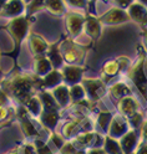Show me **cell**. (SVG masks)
Masks as SVG:
<instances>
[{
	"label": "cell",
	"instance_id": "14",
	"mask_svg": "<svg viewBox=\"0 0 147 154\" xmlns=\"http://www.w3.org/2000/svg\"><path fill=\"white\" fill-rule=\"evenodd\" d=\"M82 69L77 66H66L62 70L61 75H62V80L66 81L70 85H79V82L82 79Z\"/></svg>",
	"mask_w": 147,
	"mask_h": 154
},
{
	"label": "cell",
	"instance_id": "21",
	"mask_svg": "<svg viewBox=\"0 0 147 154\" xmlns=\"http://www.w3.org/2000/svg\"><path fill=\"white\" fill-rule=\"evenodd\" d=\"M102 149L106 152V154H123L121 146H120V142L109 136H105L104 138Z\"/></svg>",
	"mask_w": 147,
	"mask_h": 154
},
{
	"label": "cell",
	"instance_id": "6",
	"mask_svg": "<svg viewBox=\"0 0 147 154\" xmlns=\"http://www.w3.org/2000/svg\"><path fill=\"white\" fill-rule=\"evenodd\" d=\"M100 138V134L96 133L94 131H89V132H81L79 134L70 139L74 146L76 147L77 150H81V149H89V148H97L96 146V139Z\"/></svg>",
	"mask_w": 147,
	"mask_h": 154
},
{
	"label": "cell",
	"instance_id": "18",
	"mask_svg": "<svg viewBox=\"0 0 147 154\" xmlns=\"http://www.w3.org/2000/svg\"><path fill=\"white\" fill-rule=\"evenodd\" d=\"M30 47L34 54L39 55V56H43L45 54L49 52V45L47 42L44 40L43 37L37 36V35H31L30 36Z\"/></svg>",
	"mask_w": 147,
	"mask_h": 154
},
{
	"label": "cell",
	"instance_id": "20",
	"mask_svg": "<svg viewBox=\"0 0 147 154\" xmlns=\"http://www.w3.org/2000/svg\"><path fill=\"white\" fill-rule=\"evenodd\" d=\"M82 55H84V52L74 45H69V47L62 50V59H65L69 63H74V62L80 61L82 59Z\"/></svg>",
	"mask_w": 147,
	"mask_h": 154
},
{
	"label": "cell",
	"instance_id": "10",
	"mask_svg": "<svg viewBox=\"0 0 147 154\" xmlns=\"http://www.w3.org/2000/svg\"><path fill=\"white\" fill-rule=\"evenodd\" d=\"M87 117H85V116H82V117H79L76 118L71 122H67L64 124V127L61 129V136L66 139V140H70L72 139L76 134H79L82 132V128L85 126V123L87 122Z\"/></svg>",
	"mask_w": 147,
	"mask_h": 154
},
{
	"label": "cell",
	"instance_id": "19",
	"mask_svg": "<svg viewBox=\"0 0 147 154\" xmlns=\"http://www.w3.org/2000/svg\"><path fill=\"white\" fill-rule=\"evenodd\" d=\"M2 11L6 16H14V15L21 14L24 11L23 0H8Z\"/></svg>",
	"mask_w": 147,
	"mask_h": 154
},
{
	"label": "cell",
	"instance_id": "39",
	"mask_svg": "<svg viewBox=\"0 0 147 154\" xmlns=\"http://www.w3.org/2000/svg\"><path fill=\"white\" fill-rule=\"evenodd\" d=\"M135 154H147V143H139Z\"/></svg>",
	"mask_w": 147,
	"mask_h": 154
},
{
	"label": "cell",
	"instance_id": "38",
	"mask_svg": "<svg viewBox=\"0 0 147 154\" xmlns=\"http://www.w3.org/2000/svg\"><path fill=\"white\" fill-rule=\"evenodd\" d=\"M9 102H10L9 94L5 91H0V106H3V107H8Z\"/></svg>",
	"mask_w": 147,
	"mask_h": 154
},
{
	"label": "cell",
	"instance_id": "5",
	"mask_svg": "<svg viewBox=\"0 0 147 154\" xmlns=\"http://www.w3.org/2000/svg\"><path fill=\"white\" fill-rule=\"evenodd\" d=\"M130 129H131V127H130L129 121H127L125 117H122L121 114H115L112 117V121L110 123V127L106 133V136L119 140Z\"/></svg>",
	"mask_w": 147,
	"mask_h": 154
},
{
	"label": "cell",
	"instance_id": "7",
	"mask_svg": "<svg viewBox=\"0 0 147 154\" xmlns=\"http://www.w3.org/2000/svg\"><path fill=\"white\" fill-rule=\"evenodd\" d=\"M8 30L14 36L16 42H21L23 38L27 35L29 30V23L24 16L14 17L13 20L8 24Z\"/></svg>",
	"mask_w": 147,
	"mask_h": 154
},
{
	"label": "cell",
	"instance_id": "26",
	"mask_svg": "<svg viewBox=\"0 0 147 154\" xmlns=\"http://www.w3.org/2000/svg\"><path fill=\"white\" fill-rule=\"evenodd\" d=\"M113 114L111 112H100L97 114V118H96V126L100 128V131L102 133H107L110 127V123L112 121Z\"/></svg>",
	"mask_w": 147,
	"mask_h": 154
},
{
	"label": "cell",
	"instance_id": "37",
	"mask_svg": "<svg viewBox=\"0 0 147 154\" xmlns=\"http://www.w3.org/2000/svg\"><path fill=\"white\" fill-rule=\"evenodd\" d=\"M9 113H10V109H9L8 107L0 106V122L9 121Z\"/></svg>",
	"mask_w": 147,
	"mask_h": 154
},
{
	"label": "cell",
	"instance_id": "8",
	"mask_svg": "<svg viewBox=\"0 0 147 154\" xmlns=\"http://www.w3.org/2000/svg\"><path fill=\"white\" fill-rule=\"evenodd\" d=\"M119 142H120V146H121L123 154H135L137 147H139V143H140L139 132L135 129H130L123 137L119 139Z\"/></svg>",
	"mask_w": 147,
	"mask_h": 154
},
{
	"label": "cell",
	"instance_id": "28",
	"mask_svg": "<svg viewBox=\"0 0 147 154\" xmlns=\"http://www.w3.org/2000/svg\"><path fill=\"white\" fill-rule=\"evenodd\" d=\"M86 98V92L82 87V85H74L71 86L70 88V100L71 103L76 104V103H80L82 101H85Z\"/></svg>",
	"mask_w": 147,
	"mask_h": 154
},
{
	"label": "cell",
	"instance_id": "4",
	"mask_svg": "<svg viewBox=\"0 0 147 154\" xmlns=\"http://www.w3.org/2000/svg\"><path fill=\"white\" fill-rule=\"evenodd\" d=\"M82 87L86 92V98L92 103H96L100 101L105 93H106V87L100 80H82Z\"/></svg>",
	"mask_w": 147,
	"mask_h": 154
},
{
	"label": "cell",
	"instance_id": "25",
	"mask_svg": "<svg viewBox=\"0 0 147 154\" xmlns=\"http://www.w3.org/2000/svg\"><path fill=\"white\" fill-rule=\"evenodd\" d=\"M39 97L41 100V103H43V111H59L60 107L59 104L56 103L55 98L53 97V94L50 92H41L39 94Z\"/></svg>",
	"mask_w": 147,
	"mask_h": 154
},
{
	"label": "cell",
	"instance_id": "15",
	"mask_svg": "<svg viewBox=\"0 0 147 154\" xmlns=\"http://www.w3.org/2000/svg\"><path fill=\"white\" fill-rule=\"evenodd\" d=\"M127 14H129L130 19L135 20L136 23H140V24L147 23V9L145 8V5L140 3H132L129 6V13Z\"/></svg>",
	"mask_w": 147,
	"mask_h": 154
},
{
	"label": "cell",
	"instance_id": "11",
	"mask_svg": "<svg viewBox=\"0 0 147 154\" xmlns=\"http://www.w3.org/2000/svg\"><path fill=\"white\" fill-rule=\"evenodd\" d=\"M130 20V16L126 11H123L122 9L113 8L110 11H107L101 19L100 23H105L109 25H115V24H122Z\"/></svg>",
	"mask_w": 147,
	"mask_h": 154
},
{
	"label": "cell",
	"instance_id": "27",
	"mask_svg": "<svg viewBox=\"0 0 147 154\" xmlns=\"http://www.w3.org/2000/svg\"><path fill=\"white\" fill-rule=\"evenodd\" d=\"M53 70V65L49 59H45V57H39V59L35 60V72L39 76H46L49 72H51Z\"/></svg>",
	"mask_w": 147,
	"mask_h": 154
},
{
	"label": "cell",
	"instance_id": "33",
	"mask_svg": "<svg viewBox=\"0 0 147 154\" xmlns=\"http://www.w3.org/2000/svg\"><path fill=\"white\" fill-rule=\"evenodd\" d=\"M49 60H50L51 65L54 66H57V65H60L62 62V56L60 54V51L57 50V47L54 46L51 47V49H49Z\"/></svg>",
	"mask_w": 147,
	"mask_h": 154
},
{
	"label": "cell",
	"instance_id": "40",
	"mask_svg": "<svg viewBox=\"0 0 147 154\" xmlns=\"http://www.w3.org/2000/svg\"><path fill=\"white\" fill-rule=\"evenodd\" d=\"M86 150V154H106V152L100 148V147H97V148H89V149H85Z\"/></svg>",
	"mask_w": 147,
	"mask_h": 154
},
{
	"label": "cell",
	"instance_id": "9",
	"mask_svg": "<svg viewBox=\"0 0 147 154\" xmlns=\"http://www.w3.org/2000/svg\"><path fill=\"white\" fill-rule=\"evenodd\" d=\"M117 108H119V112L122 117H125L127 121H129L131 117L140 112V104L137 102L132 96H127V97H123L121 100H119V104H117Z\"/></svg>",
	"mask_w": 147,
	"mask_h": 154
},
{
	"label": "cell",
	"instance_id": "41",
	"mask_svg": "<svg viewBox=\"0 0 147 154\" xmlns=\"http://www.w3.org/2000/svg\"><path fill=\"white\" fill-rule=\"evenodd\" d=\"M72 6H76V8H84L85 6V0H67Z\"/></svg>",
	"mask_w": 147,
	"mask_h": 154
},
{
	"label": "cell",
	"instance_id": "13",
	"mask_svg": "<svg viewBox=\"0 0 147 154\" xmlns=\"http://www.w3.org/2000/svg\"><path fill=\"white\" fill-rule=\"evenodd\" d=\"M39 119H40L41 124L46 129H49L50 132H55L57 123L60 121V112L57 109L56 111H43Z\"/></svg>",
	"mask_w": 147,
	"mask_h": 154
},
{
	"label": "cell",
	"instance_id": "45",
	"mask_svg": "<svg viewBox=\"0 0 147 154\" xmlns=\"http://www.w3.org/2000/svg\"><path fill=\"white\" fill-rule=\"evenodd\" d=\"M75 154H86V150H84V149H81V150H77Z\"/></svg>",
	"mask_w": 147,
	"mask_h": 154
},
{
	"label": "cell",
	"instance_id": "23",
	"mask_svg": "<svg viewBox=\"0 0 147 154\" xmlns=\"http://www.w3.org/2000/svg\"><path fill=\"white\" fill-rule=\"evenodd\" d=\"M61 81H62V75L55 70L43 77V85L47 88H55L56 86L61 85Z\"/></svg>",
	"mask_w": 147,
	"mask_h": 154
},
{
	"label": "cell",
	"instance_id": "32",
	"mask_svg": "<svg viewBox=\"0 0 147 154\" xmlns=\"http://www.w3.org/2000/svg\"><path fill=\"white\" fill-rule=\"evenodd\" d=\"M49 139H50V142L54 144V147L57 150H60L62 148V146L66 143V139L61 136V134H59L56 132H50L49 133Z\"/></svg>",
	"mask_w": 147,
	"mask_h": 154
},
{
	"label": "cell",
	"instance_id": "42",
	"mask_svg": "<svg viewBox=\"0 0 147 154\" xmlns=\"http://www.w3.org/2000/svg\"><path fill=\"white\" fill-rule=\"evenodd\" d=\"M117 3L120 4L121 8H129L132 3H131V0H117Z\"/></svg>",
	"mask_w": 147,
	"mask_h": 154
},
{
	"label": "cell",
	"instance_id": "34",
	"mask_svg": "<svg viewBox=\"0 0 147 154\" xmlns=\"http://www.w3.org/2000/svg\"><path fill=\"white\" fill-rule=\"evenodd\" d=\"M59 152H60V154H75L77 152V149L71 140H66V143L64 144L62 148Z\"/></svg>",
	"mask_w": 147,
	"mask_h": 154
},
{
	"label": "cell",
	"instance_id": "48",
	"mask_svg": "<svg viewBox=\"0 0 147 154\" xmlns=\"http://www.w3.org/2000/svg\"><path fill=\"white\" fill-rule=\"evenodd\" d=\"M0 76H2V75H0Z\"/></svg>",
	"mask_w": 147,
	"mask_h": 154
},
{
	"label": "cell",
	"instance_id": "16",
	"mask_svg": "<svg viewBox=\"0 0 147 154\" xmlns=\"http://www.w3.org/2000/svg\"><path fill=\"white\" fill-rule=\"evenodd\" d=\"M84 24H85V21H84L82 16L77 15V14H70L66 17V27L72 36H76L81 32Z\"/></svg>",
	"mask_w": 147,
	"mask_h": 154
},
{
	"label": "cell",
	"instance_id": "43",
	"mask_svg": "<svg viewBox=\"0 0 147 154\" xmlns=\"http://www.w3.org/2000/svg\"><path fill=\"white\" fill-rule=\"evenodd\" d=\"M5 154H19V149L15 148V149H13V150H10V152H8V153H5Z\"/></svg>",
	"mask_w": 147,
	"mask_h": 154
},
{
	"label": "cell",
	"instance_id": "29",
	"mask_svg": "<svg viewBox=\"0 0 147 154\" xmlns=\"http://www.w3.org/2000/svg\"><path fill=\"white\" fill-rule=\"evenodd\" d=\"M45 6L47 8V10L50 13L56 14V15H61L65 11L62 0H46Z\"/></svg>",
	"mask_w": 147,
	"mask_h": 154
},
{
	"label": "cell",
	"instance_id": "3",
	"mask_svg": "<svg viewBox=\"0 0 147 154\" xmlns=\"http://www.w3.org/2000/svg\"><path fill=\"white\" fill-rule=\"evenodd\" d=\"M130 79L133 81V83L136 85L137 90L140 91L143 100L147 102V77L143 72V55L141 56L139 62H137L135 65V67L131 70Z\"/></svg>",
	"mask_w": 147,
	"mask_h": 154
},
{
	"label": "cell",
	"instance_id": "35",
	"mask_svg": "<svg viewBox=\"0 0 147 154\" xmlns=\"http://www.w3.org/2000/svg\"><path fill=\"white\" fill-rule=\"evenodd\" d=\"M21 152H23V154H37L34 143L27 142V140H25V143L21 144Z\"/></svg>",
	"mask_w": 147,
	"mask_h": 154
},
{
	"label": "cell",
	"instance_id": "24",
	"mask_svg": "<svg viewBox=\"0 0 147 154\" xmlns=\"http://www.w3.org/2000/svg\"><path fill=\"white\" fill-rule=\"evenodd\" d=\"M110 92L117 100H121L123 97H127V96H131L130 87L127 85H125L123 82H117V83L112 85L110 87Z\"/></svg>",
	"mask_w": 147,
	"mask_h": 154
},
{
	"label": "cell",
	"instance_id": "22",
	"mask_svg": "<svg viewBox=\"0 0 147 154\" xmlns=\"http://www.w3.org/2000/svg\"><path fill=\"white\" fill-rule=\"evenodd\" d=\"M84 25H85V30H86L87 35H90L94 38L100 37V35H101V23H100V20L94 19V17H89L85 21Z\"/></svg>",
	"mask_w": 147,
	"mask_h": 154
},
{
	"label": "cell",
	"instance_id": "2",
	"mask_svg": "<svg viewBox=\"0 0 147 154\" xmlns=\"http://www.w3.org/2000/svg\"><path fill=\"white\" fill-rule=\"evenodd\" d=\"M18 118H19V122H20V128L23 131V134L27 142L29 140L33 142L37 138H40L39 131L36 129L33 121L29 118V112L24 106H20V107L18 108Z\"/></svg>",
	"mask_w": 147,
	"mask_h": 154
},
{
	"label": "cell",
	"instance_id": "30",
	"mask_svg": "<svg viewBox=\"0 0 147 154\" xmlns=\"http://www.w3.org/2000/svg\"><path fill=\"white\" fill-rule=\"evenodd\" d=\"M102 71H104V75L109 76V77L115 76L117 72L120 71V63H119V61H107L105 63V66H104Z\"/></svg>",
	"mask_w": 147,
	"mask_h": 154
},
{
	"label": "cell",
	"instance_id": "47",
	"mask_svg": "<svg viewBox=\"0 0 147 154\" xmlns=\"http://www.w3.org/2000/svg\"><path fill=\"white\" fill-rule=\"evenodd\" d=\"M140 4H142V5H147V0H140Z\"/></svg>",
	"mask_w": 147,
	"mask_h": 154
},
{
	"label": "cell",
	"instance_id": "46",
	"mask_svg": "<svg viewBox=\"0 0 147 154\" xmlns=\"http://www.w3.org/2000/svg\"><path fill=\"white\" fill-rule=\"evenodd\" d=\"M145 44H146V46H147V31H145Z\"/></svg>",
	"mask_w": 147,
	"mask_h": 154
},
{
	"label": "cell",
	"instance_id": "17",
	"mask_svg": "<svg viewBox=\"0 0 147 154\" xmlns=\"http://www.w3.org/2000/svg\"><path fill=\"white\" fill-rule=\"evenodd\" d=\"M23 106L27 109L29 114L34 116V117H36V118L40 117V114L43 112V103H41V100H40L39 96L33 94Z\"/></svg>",
	"mask_w": 147,
	"mask_h": 154
},
{
	"label": "cell",
	"instance_id": "36",
	"mask_svg": "<svg viewBox=\"0 0 147 154\" xmlns=\"http://www.w3.org/2000/svg\"><path fill=\"white\" fill-rule=\"evenodd\" d=\"M139 136H140V143H147V119L143 121L139 131Z\"/></svg>",
	"mask_w": 147,
	"mask_h": 154
},
{
	"label": "cell",
	"instance_id": "31",
	"mask_svg": "<svg viewBox=\"0 0 147 154\" xmlns=\"http://www.w3.org/2000/svg\"><path fill=\"white\" fill-rule=\"evenodd\" d=\"M33 143H34V146L36 148V153L37 154H54V152L51 150V148L49 147V144L45 143L44 140H41L40 138L33 140Z\"/></svg>",
	"mask_w": 147,
	"mask_h": 154
},
{
	"label": "cell",
	"instance_id": "1",
	"mask_svg": "<svg viewBox=\"0 0 147 154\" xmlns=\"http://www.w3.org/2000/svg\"><path fill=\"white\" fill-rule=\"evenodd\" d=\"M33 86L34 81L26 75H15L10 81L4 83L6 93H10L23 104L33 96Z\"/></svg>",
	"mask_w": 147,
	"mask_h": 154
},
{
	"label": "cell",
	"instance_id": "44",
	"mask_svg": "<svg viewBox=\"0 0 147 154\" xmlns=\"http://www.w3.org/2000/svg\"><path fill=\"white\" fill-rule=\"evenodd\" d=\"M6 2H8V0H0V11L3 10V8H4V5H5Z\"/></svg>",
	"mask_w": 147,
	"mask_h": 154
},
{
	"label": "cell",
	"instance_id": "12",
	"mask_svg": "<svg viewBox=\"0 0 147 154\" xmlns=\"http://www.w3.org/2000/svg\"><path fill=\"white\" fill-rule=\"evenodd\" d=\"M53 97L55 98L56 103L59 104L60 108H66L70 106L71 100H70V88L66 85H59L55 88H53Z\"/></svg>",
	"mask_w": 147,
	"mask_h": 154
}]
</instances>
